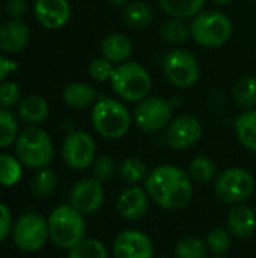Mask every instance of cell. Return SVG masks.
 Wrapping results in <instances>:
<instances>
[{
	"label": "cell",
	"mask_w": 256,
	"mask_h": 258,
	"mask_svg": "<svg viewBox=\"0 0 256 258\" xmlns=\"http://www.w3.org/2000/svg\"><path fill=\"white\" fill-rule=\"evenodd\" d=\"M145 189L155 204L170 212L186 209L195 194L189 174L175 165H161L152 169L145 180Z\"/></svg>",
	"instance_id": "1"
},
{
	"label": "cell",
	"mask_w": 256,
	"mask_h": 258,
	"mask_svg": "<svg viewBox=\"0 0 256 258\" xmlns=\"http://www.w3.org/2000/svg\"><path fill=\"white\" fill-rule=\"evenodd\" d=\"M91 121L94 130L106 139L124 138L133 122V115L122 103L112 97H100L92 106Z\"/></svg>",
	"instance_id": "2"
},
{
	"label": "cell",
	"mask_w": 256,
	"mask_h": 258,
	"mask_svg": "<svg viewBox=\"0 0 256 258\" xmlns=\"http://www.w3.org/2000/svg\"><path fill=\"white\" fill-rule=\"evenodd\" d=\"M47 221L50 240L60 249L69 251L86 236L84 215L75 210L71 204H60L53 209Z\"/></svg>",
	"instance_id": "3"
},
{
	"label": "cell",
	"mask_w": 256,
	"mask_h": 258,
	"mask_svg": "<svg viewBox=\"0 0 256 258\" xmlns=\"http://www.w3.org/2000/svg\"><path fill=\"white\" fill-rule=\"evenodd\" d=\"M113 92L128 103H139L149 97L152 88V79L148 70L134 60H127L115 67V73L110 79Z\"/></svg>",
	"instance_id": "4"
},
{
	"label": "cell",
	"mask_w": 256,
	"mask_h": 258,
	"mask_svg": "<svg viewBox=\"0 0 256 258\" xmlns=\"http://www.w3.org/2000/svg\"><path fill=\"white\" fill-rule=\"evenodd\" d=\"M231 18L219 11H201L192 18L190 35L195 42L204 48H217L225 45L232 36Z\"/></svg>",
	"instance_id": "5"
},
{
	"label": "cell",
	"mask_w": 256,
	"mask_h": 258,
	"mask_svg": "<svg viewBox=\"0 0 256 258\" xmlns=\"http://www.w3.org/2000/svg\"><path fill=\"white\" fill-rule=\"evenodd\" d=\"M54 147L50 135L39 127H29L15 141V156L23 166L42 169L53 160Z\"/></svg>",
	"instance_id": "6"
},
{
	"label": "cell",
	"mask_w": 256,
	"mask_h": 258,
	"mask_svg": "<svg viewBox=\"0 0 256 258\" xmlns=\"http://www.w3.org/2000/svg\"><path fill=\"white\" fill-rule=\"evenodd\" d=\"M255 177L243 168H228L222 171L214 183L216 197L229 206L241 204L255 194Z\"/></svg>",
	"instance_id": "7"
},
{
	"label": "cell",
	"mask_w": 256,
	"mask_h": 258,
	"mask_svg": "<svg viewBox=\"0 0 256 258\" xmlns=\"http://www.w3.org/2000/svg\"><path fill=\"white\" fill-rule=\"evenodd\" d=\"M12 239L20 251L38 252L50 239L48 221L35 212L24 213L12 227Z\"/></svg>",
	"instance_id": "8"
},
{
	"label": "cell",
	"mask_w": 256,
	"mask_h": 258,
	"mask_svg": "<svg viewBox=\"0 0 256 258\" xmlns=\"http://www.w3.org/2000/svg\"><path fill=\"white\" fill-rule=\"evenodd\" d=\"M163 73L174 86L187 89L199 80L201 67L195 54L184 48H174L163 57Z\"/></svg>",
	"instance_id": "9"
},
{
	"label": "cell",
	"mask_w": 256,
	"mask_h": 258,
	"mask_svg": "<svg viewBox=\"0 0 256 258\" xmlns=\"http://www.w3.org/2000/svg\"><path fill=\"white\" fill-rule=\"evenodd\" d=\"M174 116L172 106L161 97H146L139 101L133 112V121L143 133H155L167 128Z\"/></svg>",
	"instance_id": "10"
},
{
	"label": "cell",
	"mask_w": 256,
	"mask_h": 258,
	"mask_svg": "<svg viewBox=\"0 0 256 258\" xmlns=\"http://www.w3.org/2000/svg\"><path fill=\"white\" fill-rule=\"evenodd\" d=\"M62 157L66 166L74 171L88 169L97 159V145L94 138L80 130L69 133L62 144Z\"/></svg>",
	"instance_id": "11"
},
{
	"label": "cell",
	"mask_w": 256,
	"mask_h": 258,
	"mask_svg": "<svg viewBox=\"0 0 256 258\" xmlns=\"http://www.w3.org/2000/svg\"><path fill=\"white\" fill-rule=\"evenodd\" d=\"M104 198L106 192L103 181L95 177L77 181L69 192V204L84 216L97 213L103 207Z\"/></svg>",
	"instance_id": "12"
},
{
	"label": "cell",
	"mask_w": 256,
	"mask_h": 258,
	"mask_svg": "<svg viewBox=\"0 0 256 258\" xmlns=\"http://www.w3.org/2000/svg\"><path fill=\"white\" fill-rule=\"evenodd\" d=\"M202 136V124L193 115H181L170 121L166 128V142L177 151L193 147Z\"/></svg>",
	"instance_id": "13"
},
{
	"label": "cell",
	"mask_w": 256,
	"mask_h": 258,
	"mask_svg": "<svg viewBox=\"0 0 256 258\" xmlns=\"http://www.w3.org/2000/svg\"><path fill=\"white\" fill-rule=\"evenodd\" d=\"M113 258H154L151 239L139 230L121 231L113 242Z\"/></svg>",
	"instance_id": "14"
},
{
	"label": "cell",
	"mask_w": 256,
	"mask_h": 258,
	"mask_svg": "<svg viewBox=\"0 0 256 258\" xmlns=\"http://www.w3.org/2000/svg\"><path fill=\"white\" fill-rule=\"evenodd\" d=\"M149 200L145 187L130 186L119 194L116 200V212L127 221H139L148 213Z\"/></svg>",
	"instance_id": "15"
},
{
	"label": "cell",
	"mask_w": 256,
	"mask_h": 258,
	"mask_svg": "<svg viewBox=\"0 0 256 258\" xmlns=\"http://www.w3.org/2000/svg\"><path fill=\"white\" fill-rule=\"evenodd\" d=\"M33 14L41 26L56 30L68 24L71 18V6L68 0H35Z\"/></svg>",
	"instance_id": "16"
},
{
	"label": "cell",
	"mask_w": 256,
	"mask_h": 258,
	"mask_svg": "<svg viewBox=\"0 0 256 258\" xmlns=\"http://www.w3.org/2000/svg\"><path fill=\"white\" fill-rule=\"evenodd\" d=\"M226 228L235 239H249L256 231L255 210L244 203L235 204L226 215Z\"/></svg>",
	"instance_id": "17"
},
{
	"label": "cell",
	"mask_w": 256,
	"mask_h": 258,
	"mask_svg": "<svg viewBox=\"0 0 256 258\" xmlns=\"http://www.w3.org/2000/svg\"><path fill=\"white\" fill-rule=\"evenodd\" d=\"M30 30L21 18H11L0 26V48L8 53H18L29 44Z\"/></svg>",
	"instance_id": "18"
},
{
	"label": "cell",
	"mask_w": 256,
	"mask_h": 258,
	"mask_svg": "<svg viewBox=\"0 0 256 258\" xmlns=\"http://www.w3.org/2000/svg\"><path fill=\"white\" fill-rule=\"evenodd\" d=\"M101 53L103 57L110 60L115 65L124 63L130 60L133 53V42L131 39L119 32L107 35L101 42Z\"/></svg>",
	"instance_id": "19"
},
{
	"label": "cell",
	"mask_w": 256,
	"mask_h": 258,
	"mask_svg": "<svg viewBox=\"0 0 256 258\" xmlns=\"http://www.w3.org/2000/svg\"><path fill=\"white\" fill-rule=\"evenodd\" d=\"M63 103L71 109H86L98 100L97 89L84 82H72L62 92Z\"/></svg>",
	"instance_id": "20"
},
{
	"label": "cell",
	"mask_w": 256,
	"mask_h": 258,
	"mask_svg": "<svg viewBox=\"0 0 256 258\" xmlns=\"http://www.w3.org/2000/svg\"><path fill=\"white\" fill-rule=\"evenodd\" d=\"M48 103L36 94L24 97L18 103V116L26 124L38 125L48 118Z\"/></svg>",
	"instance_id": "21"
},
{
	"label": "cell",
	"mask_w": 256,
	"mask_h": 258,
	"mask_svg": "<svg viewBox=\"0 0 256 258\" xmlns=\"http://www.w3.org/2000/svg\"><path fill=\"white\" fill-rule=\"evenodd\" d=\"M234 127L238 142L246 150L256 153V109L243 110L237 116Z\"/></svg>",
	"instance_id": "22"
},
{
	"label": "cell",
	"mask_w": 256,
	"mask_h": 258,
	"mask_svg": "<svg viewBox=\"0 0 256 258\" xmlns=\"http://www.w3.org/2000/svg\"><path fill=\"white\" fill-rule=\"evenodd\" d=\"M122 18L130 27L143 29V27H148L152 23L154 11L143 0H131L124 6Z\"/></svg>",
	"instance_id": "23"
},
{
	"label": "cell",
	"mask_w": 256,
	"mask_h": 258,
	"mask_svg": "<svg viewBox=\"0 0 256 258\" xmlns=\"http://www.w3.org/2000/svg\"><path fill=\"white\" fill-rule=\"evenodd\" d=\"M118 174L122 181H125L128 186H139L140 183H145V180L149 175L146 163L139 157H125L118 165Z\"/></svg>",
	"instance_id": "24"
},
{
	"label": "cell",
	"mask_w": 256,
	"mask_h": 258,
	"mask_svg": "<svg viewBox=\"0 0 256 258\" xmlns=\"http://www.w3.org/2000/svg\"><path fill=\"white\" fill-rule=\"evenodd\" d=\"M161 11L172 18H193L204 11L205 0H158Z\"/></svg>",
	"instance_id": "25"
},
{
	"label": "cell",
	"mask_w": 256,
	"mask_h": 258,
	"mask_svg": "<svg viewBox=\"0 0 256 258\" xmlns=\"http://www.w3.org/2000/svg\"><path fill=\"white\" fill-rule=\"evenodd\" d=\"M187 174L193 183L207 184L214 178H217V166L213 159L207 156H198L190 162Z\"/></svg>",
	"instance_id": "26"
},
{
	"label": "cell",
	"mask_w": 256,
	"mask_h": 258,
	"mask_svg": "<svg viewBox=\"0 0 256 258\" xmlns=\"http://www.w3.org/2000/svg\"><path fill=\"white\" fill-rule=\"evenodd\" d=\"M56 187H57V175L50 168L39 169L30 181V192L33 197L39 200L50 198L54 194Z\"/></svg>",
	"instance_id": "27"
},
{
	"label": "cell",
	"mask_w": 256,
	"mask_h": 258,
	"mask_svg": "<svg viewBox=\"0 0 256 258\" xmlns=\"http://www.w3.org/2000/svg\"><path fill=\"white\" fill-rule=\"evenodd\" d=\"M234 101L241 109H252L256 106V77L244 76L241 77L232 89Z\"/></svg>",
	"instance_id": "28"
},
{
	"label": "cell",
	"mask_w": 256,
	"mask_h": 258,
	"mask_svg": "<svg viewBox=\"0 0 256 258\" xmlns=\"http://www.w3.org/2000/svg\"><path fill=\"white\" fill-rule=\"evenodd\" d=\"M160 36L164 42L172 44V45L184 44L189 38H192L190 24H186L184 20L181 18H170L161 24Z\"/></svg>",
	"instance_id": "29"
},
{
	"label": "cell",
	"mask_w": 256,
	"mask_h": 258,
	"mask_svg": "<svg viewBox=\"0 0 256 258\" xmlns=\"http://www.w3.org/2000/svg\"><path fill=\"white\" fill-rule=\"evenodd\" d=\"M208 254L207 243L195 236L181 237L174 248L175 258H208Z\"/></svg>",
	"instance_id": "30"
},
{
	"label": "cell",
	"mask_w": 256,
	"mask_h": 258,
	"mask_svg": "<svg viewBox=\"0 0 256 258\" xmlns=\"http://www.w3.org/2000/svg\"><path fill=\"white\" fill-rule=\"evenodd\" d=\"M23 175V165L17 156L0 154V186L11 187L15 186Z\"/></svg>",
	"instance_id": "31"
},
{
	"label": "cell",
	"mask_w": 256,
	"mask_h": 258,
	"mask_svg": "<svg viewBox=\"0 0 256 258\" xmlns=\"http://www.w3.org/2000/svg\"><path fill=\"white\" fill-rule=\"evenodd\" d=\"M208 252L213 254L214 257H223L232 245V234L229 233L228 228L223 227H216L213 228L205 239Z\"/></svg>",
	"instance_id": "32"
},
{
	"label": "cell",
	"mask_w": 256,
	"mask_h": 258,
	"mask_svg": "<svg viewBox=\"0 0 256 258\" xmlns=\"http://www.w3.org/2000/svg\"><path fill=\"white\" fill-rule=\"evenodd\" d=\"M66 258H109V252L103 242L84 237L80 243L68 251Z\"/></svg>",
	"instance_id": "33"
},
{
	"label": "cell",
	"mask_w": 256,
	"mask_h": 258,
	"mask_svg": "<svg viewBox=\"0 0 256 258\" xmlns=\"http://www.w3.org/2000/svg\"><path fill=\"white\" fill-rule=\"evenodd\" d=\"M18 139V121L8 109H0V148H6Z\"/></svg>",
	"instance_id": "34"
},
{
	"label": "cell",
	"mask_w": 256,
	"mask_h": 258,
	"mask_svg": "<svg viewBox=\"0 0 256 258\" xmlns=\"http://www.w3.org/2000/svg\"><path fill=\"white\" fill-rule=\"evenodd\" d=\"M118 172V165L110 156H100L92 165V175L100 181H109Z\"/></svg>",
	"instance_id": "35"
},
{
	"label": "cell",
	"mask_w": 256,
	"mask_h": 258,
	"mask_svg": "<svg viewBox=\"0 0 256 258\" xmlns=\"http://www.w3.org/2000/svg\"><path fill=\"white\" fill-rule=\"evenodd\" d=\"M115 73V63H112L110 60H107L106 57H98L94 59L89 65V74L95 82L104 83L109 82L112 79Z\"/></svg>",
	"instance_id": "36"
},
{
	"label": "cell",
	"mask_w": 256,
	"mask_h": 258,
	"mask_svg": "<svg viewBox=\"0 0 256 258\" xmlns=\"http://www.w3.org/2000/svg\"><path fill=\"white\" fill-rule=\"evenodd\" d=\"M21 91L15 82H2L0 83V107L9 109L20 103Z\"/></svg>",
	"instance_id": "37"
},
{
	"label": "cell",
	"mask_w": 256,
	"mask_h": 258,
	"mask_svg": "<svg viewBox=\"0 0 256 258\" xmlns=\"http://www.w3.org/2000/svg\"><path fill=\"white\" fill-rule=\"evenodd\" d=\"M12 213H11V209L0 203V243L3 240H6V237L9 236V233L12 231Z\"/></svg>",
	"instance_id": "38"
},
{
	"label": "cell",
	"mask_w": 256,
	"mask_h": 258,
	"mask_svg": "<svg viewBox=\"0 0 256 258\" xmlns=\"http://www.w3.org/2000/svg\"><path fill=\"white\" fill-rule=\"evenodd\" d=\"M5 9L11 18H21L27 11V2L26 0H6Z\"/></svg>",
	"instance_id": "39"
},
{
	"label": "cell",
	"mask_w": 256,
	"mask_h": 258,
	"mask_svg": "<svg viewBox=\"0 0 256 258\" xmlns=\"http://www.w3.org/2000/svg\"><path fill=\"white\" fill-rule=\"evenodd\" d=\"M12 70H17V65L11 60H8L5 56L0 54V83L5 82V79L8 77V74L12 71Z\"/></svg>",
	"instance_id": "40"
},
{
	"label": "cell",
	"mask_w": 256,
	"mask_h": 258,
	"mask_svg": "<svg viewBox=\"0 0 256 258\" xmlns=\"http://www.w3.org/2000/svg\"><path fill=\"white\" fill-rule=\"evenodd\" d=\"M109 3H112V5H118V6H121V5H127L128 2H131V0H107Z\"/></svg>",
	"instance_id": "41"
},
{
	"label": "cell",
	"mask_w": 256,
	"mask_h": 258,
	"mask_svg": "<svg viewBox=\"0 0 256 258\" xmlns=\"http://www.w3.org/2000/svg\"><path fill=\"white\" fill-rule=\"evenodd\" d=\"M211 2H214L216 5H220V6H225V5H229L232 0H211Z\"/></svg>",
	"instance_id": "42"
},
{
	"label": "cell",
	"mask_w": 256,
	"mask_h": 258,
	"mask_svg": "<svg viewBox=\"0 0 256 258\" xmlns=\"http://www.w3.org/2000/svg\"><path fill=\"white\" fill-rule=\"evenodd\" d=\"M213 258H228V257H225V255H223V257H213Z\"/></svg>",
	"instance_id": "43"
},
{
	"label": "cell",
	"mask_w": 256,
	"mask_h": 258,
	"mask_svg": "<svg viewBox=\"0 0 256 258\" xmlns=\"http://www.w3.org/2000/svg\"><path fill=\"white\" fill-rule=\"evenodd\" d=\"M160 258H166V257H160Z\"/></svg>",
	"instance_id": "44"
},
{
	"label": "cell",
	"mask_w": 256,
	"mask_h": 258,
	"mask_svg": "<svg viewBox=\"0 0 256 258\" xmlns=\"http://www.w3.org/2000/svg\"><path fill=\"white\" fill-rule=\"evenodd\" d=\"M252 2H256V0H252Z\"/></svg>",
	"instance_id": "45"
},
{
	"label": "cell",
	"mask_w": 256,
	"mask_h": 258,
	"mask_svg": "<svg viewBox=\"0 0 256 258\" xmlns=\"http://www.w3.org/2000/svg\"><path fill=\"white\" fill-rule=\"evenodd\" d=\"M0 26H2V24H0Z\"/></svg>",
	"instance_id": "46"
}]
</instances>
